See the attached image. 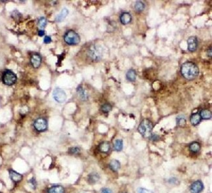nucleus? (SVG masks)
<instances>
[{"instance_id":"1","label":"nucleus","mask_w":212,"mask_h":193,"mask_svg":"<svg viewBox=\"0 0 212 193\" xmlns=\"http://www.w3.org/2000/svg\"><path fill=\"white\" fill-rule=\"evenodd\" d=\"M181 73L187 80H193L198 75L199 69L194 63L186 62L181 67Z\"/></svg>"},{"instance_id":"2","label":"nucleus","mask_w":212,"mask_h":193,"mask_svg":"<svg viewBox=\"0 0 212 193\" xmlns=\"http://www.w3.org/2000/svg\"><path fill=\"white\" fill-rule=\"evenodd\" d=\"M87 56L91 61L93 62L100 61L102 57V48L100 46L97 45V44H93L88 48L87 51Z\"/></svg>"},{"instance_id":"3","label":"nucleus","mask_w":212,"mask_h":193,"mask_svg":"<svg viewBox=\"0 0 212 193\" xmlns=\"http://www.w3.org/2000/svg\"><path fill=\"white\" fill-rule=\"evenodd\" d=\"M153 129V124L148 119L143 120L140 124L138 130L139 133L144 137H149L151 136Z\"/></svg>"},{"instance_id":"4","label":"nucleus","mask_w":212,"mask_h":193,"mask_svg":"<svg viewBox=\"0 0 212 193\" xmlns=\"http://www.w3.org/2000/svg\"><path fill=\"white\" fill-rule=\"evenodd\" d=\"M64 41L68 45H77L80 42V37L77 33L73 30H69L66 33L63 37Z\"/></svg>"},{"instance_id":"5","label":"nucleus","mask_w":212,"mask_h":193,"mask_svg":"<svg viewBox=\"0 0 212 193\" xmlns=\"http://www.w3.org/2000/svg\"><path fill=\"white\" fill-rule=\"evenodd\" d=\"M17 80V77L14 72L11 70H5L3 74L2 81L3 83L6 85L11 86L14 85Z\"/></svg>"},{"instance_id":"6","label":"nucleus","mask_w":212,"mask_h":193,"mask_svg":"<svg viewBox=\"0 0 212 193\" xmlns=\"http://www.w3.org/2000/svg\"><path fill=\"white\" fill-rule=\"evenodd\" d=\"M53 98L58 103H63L66 100V92L60 88H56L53 91Z\"/></svg>"},{"instance_id":"7","label":"nucleus","mask_w":212,"mask_h":193,"mask_svg":"<svg viewBox=\"0 0 212 193\" xmlns=\"http://www.w3.org/2000/svg\"><path fill=\"white\" fill-rule=\"evenodd\" d=\"M34 127L39 132H43L46 130L48 127V123L46 119L43 118H37L34 122Z\"/></svg>"},{"instance_id":"8","label":"nucleus","mask_w":212,"mask_h":193,"mask_svg":"<svg viewBox=\"0 0 212 193\" xmlns=\"http://www.w3.org/2000/svg\"><path fill=\"white\" fill-rule=\"evenodd\" d=\"M30 61L34 68H38L42 62L41 56L39 53H33L31 57Z\"/></svg>"},{"instance_id":"9","label":"nucleus","mask_w":212,"mask_h":193,"mask_svg":"<svg viewBox=\"0 0 212 193\" xmlns=\"http://www.w3.org/2000/svg\"><path fill=\"white\" fill-rule=\"evenodd\" d=\"M188 50L189 51H194L198 47V40L196 37H191L187 40Z\"/></svg>"},{"instance_id":"10","label":"nucleus","mask_w":212,"mask_h":193,"mask_svg":"<svg viewBox=\"0 0 212 193\" xmlns=\"http://www.w3.org/2000/svg\"><path fill=\"white\" fill-rule=\"evenodd\" d=\"M204 189V185L200 181H197L194 182L191 185L190 191L191 193H200Z\"/></svg>"},{"instance_id":"11","label":"nucleus","mask_w":212,"mask_h":193,"mask_svg":"<svg viewBox=\"0 0 212 193\" xmlns=\"http://www.w3.org/2000/svg\"><path fill=\"white\" fill-rule=\"evenodd\" d=\"M9 176L13 182L18 183L20 181H21L23 179V175L22 174L18 173V172H16L15 170H9Z\"/></svg>"},{"instance_id":"12","label":"nucleus","mask_w":212,"mask_h":193,"mask_svg":"<svg viewBox=\"0 0 212 193\" xmlns=\"http://www.w3.org/2000/svg\"><path fill=\"white\" fill-rule=\"evenodd\" d=\"M132 20V17L131 14L127 12H123L120 15V22L124 25H127L129 24Z\"/></svg>"},{"instance_id":"13","label":"nucleus","mask_w":212,"mask_h":193,"mask_svg":"<svg viewBox=\"0 0 212 193\" xmlns=\"http://www.w3.org/2000/svg\"><path fill=\"white\" fill-rule=\"evenodd\" d=\"M69 14V11L66 8H64L61 10V12L56 17V21L57 22H61L65 20L67 16Z\"/></svg>"},{"instance_id":"14","label":"nucleus","mask_w":212,"mask_h":193,"mask_svg":"<svg viewBox=\"0 0 212 193\" xmlns=\"http://www.w3.org/2000/svg\"><path fill=\"white\" fill-rule=\"evenodd\" d=\"M48 193H65V189L61 185H54L49 189Z\"/></svg>"},{"instance_id":"15","label":"nucleus","mask_w":212,"mask_h":193,"mask_svg":"<svg viewBox=\"0 0 212 193\" xmlns=\"http://www.w3.org/2000/svg\"><path fill=\"white\" fill-rule=\"evenodd\" d=\"M99 149L101 152L107 154L110 150V144L108 142H102L99 145Z\"/></svg>"},{"instance_id":"16","label":"nucleus","mask_w":212,"mask_h":193,"mask_svg":"<svg viewBox=\"0 0 212 193\" xmlns=\"http://www.w3.org/2000/svg\"><path fill=\"white\" fill-rule=\"evenodd\" d=\"M77 91L78 94V95H79L80 98H81L82 100H83V101L87 100V99H88V95L82 86H78Z\"/></svg>"},{"instance_id":"17","label":"nucleus","mask_w":212,"mask_h":193,"mask_svg":"<svg viewBox=\"0 0 212 193\" xmlns=\"http://www.w3.org/2000/svg\"><path fill=\"white\" fill-rule=\"evenodd\" d=\"M99 179H100L99 175L97 173L93 172V173H91L88 175V181L90 184H95L99 180Z\"/></svg>"},{"instance_id":"18","label":"nucleus","mask_w":212,"mask_h":193,"mask_svg":"<svg viewBox=\"0 0 212 193\" xmlns=\"http://www.w3.org/2000/svg\"><path fill=\"white\" fill-rule=\"evenodd\" d=\"M201 119L202 118H201V117H200L199 114L194 113L191 115V118H190V121H191V123L192 124V125L197 126L198 124H200V122L201 121Z\"/></svg>"},{"instance_id":"19","label":"nucleus","mask_w":212,"mask_h":193,"mask_svg":"<svg viewBox=\"0 0 212 193\" xmlns=\"http://www.w3.org/2000/svg\"><path fill=\"white\" fill-rule=\"evenodd\" d=\"M126 77L130 81H135L136 78V71L133 69H130L126 74Z\"/></svg>"},{"instance_id":"20","label":"nucleus","mask_w":212,"mask_h":193,"mask_svg":"<svg viewBox=\"0 0 212 193\" xmlns=\"http://www.w3.org/2000/svg\"><path fill=\"white\" fill-rule=\"evenodd\" d=\"M199 115L201 117V118L204 120H209L211 118V113L208 109L202 110Z\"/></svg>"},{"instance_id":"21","label":"nucleus","mask_w":212,"mask_h":193,"mask_svg":"<svg viewBox=\"0 0 212 193\" xmlns=\"http://www.w3.org/2000/svg\"><path fill=\"white\" fill-rule=\"evenodd\" d=\"M109 167H110V169L114 172H117L119 168H120V163L117 160H112L110 161V164H109Z\"/></svg>"},{"instance_id":"22","label":"nucleus","mask_w":212,"mask_h":193,"mask_svg":"<svg viewBox=\"0 0 212 193\" xmlns=\"http://www.w3.org/2000/svg\"><path fill=\"white\" fill-rule=\"evenodd\" d=\"M200 149V144L197 142L191 143L189 145V150L191 151H192V152L197 153L198 151H199Z\"/></svg>"},{"instance_id":"23","label":"nucleus","mask_w":212,"mask_h":193,"mask_svg":"<svg viewBox=\"0 0 212 193\" xmlns=\"http://www.w3.org/2000/svg\"><path fill=\"white\" fill-rule=\"evenodd\" d=\"M145 8V4L142 1H136L135 5V9L137 12H142Z\"/></svg>"},{"instance_id":"24","label":"nucleus","mask_w":212,"mask_h":193,"mask_svg":"<svg viewBox=\"0 0 212 193\" xmlns=\"http://www.w3.org/2000/svg\"><path fill=\"white\" fill-rule=\"evenodd\" d=\"M123 140H119V139H118V140H116L114 143V150H116V151H121L122 150V148H123Z\"/></svg>"},{"instance_id":"25","label":"nucleus","mask_w":212,"mask_h":193,"mask_svg":"<svg viewBox=\"0 0 212 193\" xmlns=\"http://www.w3.org/2000/svg\"><path fill=\"white\" fill-rule=\"evenodd\" d=\"M177 124L180 126H183L186 124V117L183 115H180L177 117Z\"/></svg>"},{"instance_id":"26","label":"nucleus","mask_w":212,"mask_h":193,"mask_svg":"<svg viewBox=\"0 0 212 193\" xmlns=\"http://www.w3.org/2000/svg\"><path fill=\"white\" fill-rule=\"evenodd\" d=\"M112 109V105L110 104V103H105V104L102 105L101 106V111L103 112L104 113H109L111 111Z\"/></svg>"},{"instance_id":"27","label":"nucleus","mask_w":212,"mask_h":193,"mask_svg":"<svg viewBox=\"0 0 212 193\" xmlns=\"http://www.w3.org/2000/svg\"><path fill=\"white\" fill-rule=\"evenodd\" d=\"M46 19L44 18V17H41L39 20V26L40 27V28H44L45 27L46 25Z\"/></svg>"},{"instance_id":"28","label":"nucleus","mask_w":212,"mask_h":193,"mask_svg":"<svg viewBox=\"0 0 212 193\" xmlns=\"http://www.w3.org/2000/svg\"><path fill=\"white\" fill-rule=\"evenodd\" d=\"M80 151V148L77 147V146L72 147V148H71L69 150V152L71 154H73V155H76V154H79Z\"/></svg>"},{"instance_id":"29","label":"nucleus","mask_w":212,"mask_h":193,"mask_svg":"<svg viewBox=\"0 0 212 193\" xmlns=\"http://www.w3.org/2000/svg\"><path fill=\"white\" fill-rule=\"evenodd\" d=\"M29 184L32 185V187L33 189H36V187H37V182H36V180H35V179L34 178H32L31 180L29 181Z\"/></svg>"},{"instance_id":"30","label":"nucleus","mask_w":212,"mask_h":193,"mask_svg":"<svg viewBox=\"0 0 212 193\" xmlns=\"http://www.w3.org/2000/svg\"><path fill=\"white\" fill-rule=\"evenodd\" d=\"M138 193H153L151 191L148 190V189H144V188H140L138 189Z\"/></svg>"},{"instance_id":"31","label":"nucleus","mask_w":212,"mask_h":193,"mask_svg":"<svg viewBox=\"0 0 212 193\" xmlns=\"http://www.w3.org/2000/svg\"><path fill=\"white\" fill-rule=\"evenodd\" d=\"M52 42V39L49 36H45L44 38V42L46 44H49Z\"/></svg>"},{"instance_id":"32","label":"nucleus","mask_w":212,"mask_h":193,"mask_svg":"<svg viewBox=\"0 0 212 193\" xmlns=\"http://www.w3.org/2000/svg\"><path fill=\"white\" fill-rule=\"evenodd\" d=\"M150 139L153 141H154V142H155V141H157L159 140V136L157 135H152L151 136V138H150Z\"/></svg>"},{"instance_id":"33","label":"nucleus","mask_w":212,"mask_h":193,"mask_svg":"<svg viewBox=\"0 0 212 193\" xmlns=\"http://www.w3.org/2000/svg\"><path fill=\"white\" fill-rule=\"evenodd\" d=\"M101 193H113V192H112V191L110 190V189L104 188V189H102Z\"/></svg>"},{"instance_id":"34","label":"nucleus","mask_w":212,"mask_h":193,"mask_svg":"<svg viewBox=\"0 0 212 193\" xmlns=\"http://www.w3.org/2000/svg\"><path fill=\"white\" fill-rule=\"evenodd\" d=\"M38 34H39V36H40V37H43L44 35V31L39 30Z\"/></svg>"},{"instance_id":"35","label":"nucleus","mask_w":212,"mask_h":193,"mask_svg":"<svg viewBox=\"0 0 212 193\" xmlns=\"http://www.w3.org/2000/svg\"><path fill=\"white\" fill-rule=\"evenodd\" d=\"M207 55H208V57H211V48H210V49L208 50V51H207Z\"/></svg>"},{"instance_id":"36","label":"nucleus","mask_w":212,"mask_h":193,"mask_svg":"<svg viewBox=\"0 0 212 193\" xmlns=\"http://www.w3.org/2000/svg\"><path fill=\"white\" fill-rule=\"evenodd\" d=\"M0 193H2V192H0Z\"/></svg>"},{"instance_id":"37","label":"nucleus","mask_w":212,"mask_h":193,"mask_svg":"<svg viewBox=\"0 0 212 193\" xmlns=\"http://www.w3.org/2000/svg\"><path fill=\"white\" fill-rule=\"evenodd\" d=\"M124 193H125V192H124Z\"/></svg>"}]
</instances>
